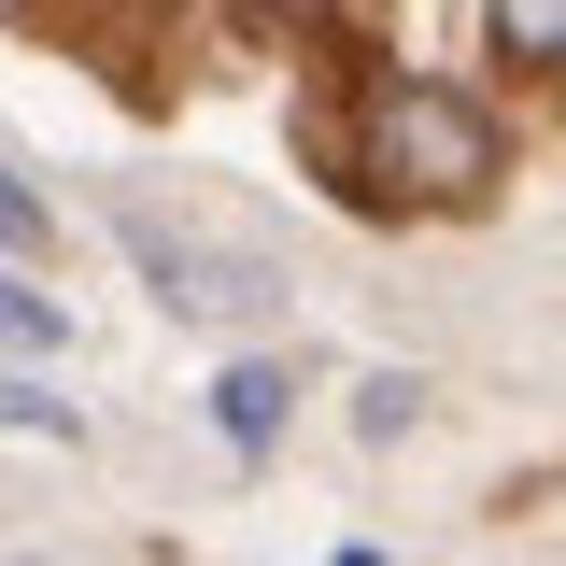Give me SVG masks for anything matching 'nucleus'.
Segmentation results:
<instances>
[{
    "label": "nucleus",
    "mask_w": 566,
    "mask_h": 566,
    "mask_svg": "<svg viewBox=\"0 0 566 566\" xmlns=\"http://www.w3.org/2000/svg\"><path fill=\"white\" fill-rule=\"evenodd\" d=\"M368 185L382 199H482L495 185V128H482V99H453V85H382L368 99Z\"/></svg>",
    "instance_id": "f257e3e1"
},
{
    "label": "nucleus",
    "mask_w": 566,
    "mask_h": 566,
    "mask_svg": "<svg viewBox=\"0 0 566 566\" xmlns=\"http://www.w3.org/2000/svg\"><path fill=\"white\" fill-rule=\"evenodd\" d=\"M114 241L142 255V283L170 297V312H199V326H241L255 297H270V270H241V255H212V241H185L156 199H114Z\"/></svg>",
    "instance_id": "f03ea898"
},
{
    "label": "nucleus",
    "mask_w": 566,
    "mask_h": 566,
    "mask_svg": "<svg viewBox=\"0 0 566 566\" xmlns=\"http://www.w3.org/2000/svg\"><path fill=\"white\" fill-rule=\"evenodd\" d=\"M283 397H297V382H283L270 354H241V368H227V382H212V424H227V439H241V453H270V439H283Z\"/></svg>",
    "instance_id": "7ed1b4c3"
},
{
    "label": "nucleus",
    "mask_w": 566,
    "mask_h": 566,
    "mask_svg": "<svg viewBox=\"0 0 566 566\" xmlns=\"http://www.w3.org/2000/svg\"><path fill=\"white\" fill-rule=\"evenodd\" d=\"M57 340H71V312H57L29 270H0V354H57Z\"/></svg>",
    "instance_id": "20e7f679"
},
{
    "label": "nucleus",
    "mask_w": 566,
    "mask_h": 566,
    "mask_svg": "<svg viewBox=\"0 0 566 566\" xmlns=\"http://www.w3.org/2000/svg\"><path fill=\"white\" fill-rule=\"evenodd\" d=\"M0 424H29V439H85V411H71V397H43L29 368H0Z\"/></svg>",
    "instance_id": "39448f33"
},
{
    "label": "nucleus",
    "mask_w": 566,
    "mask_h": 566,
    "mask_svg": "<svg viewBox=\"0 0 566 566\" xmlns=\"http://www.w3.org/2000/svg\"><path fill=\"white\" fill-rule=\"evenodd\" d=\"M495 43L510 57H566V0H495Z\"/></svg>",
    "instance_id": "423d86ee"
},
{
    "label": "nucleus",
    "mask_w": 566,
    "mask_h": 566,
    "mask_svg": "<svg viewBox=\"0 0 566 566\" xmlns=\"http://www.w3.org/2000/svg\"><path fill=\"white\" fill-rule=\"evenodd\" d=\"M0 241H14V255H43V241H57V227H43V199H29L14 170H0Z\"/></svg>",
    "instance_id": "0eeeda50"
},
{
    "label": "nucleus",
    "mask_w": 566,
    "mask_h": 566,
    "mask_svg": "<svg viewBox=\"0 0 566 566\" xmlns=\"http://www.w3.org/2000/svg\"><path fill=\"white\" fill-rule=\"evenodd\" d=\"M354 424H368V439H397V424H411V368H382V382L354 397Z\"/></svg>",
    "instance_id": "6e6552de"
},
{
    "label": "nucleus",
    "mask_w": 566,
    "mask_h": 566,
    "mask_svg": "<svg viewBox=\"0 0 566 566\" xmlns=\"http://www.w3.org/2000/svg\"><path fill=\"white\" fill-rule=\"evenodd\" d=\"M0 14H29V0H0Z\"/></svg>",
    "instance_id": "1a4fd4ad"
}]
</instances>
